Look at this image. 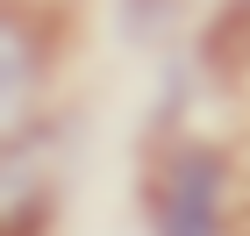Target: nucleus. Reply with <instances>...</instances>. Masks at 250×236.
I'll list each match as a JSON object with an SVG mask.
<instances>
[{"label":"nucleus","instance_id":"obj_1","mask_svg":"<svg viewBox=\"0 0 250 236\" xmlns=\"http://www.w3.org/2000/svg\"><path fill=\"white\" fill-rule=\"evenodd\" d=\"M157 236H222V157L179 150L157 186Z\"/></svg>","mask_w":250,"mask_h":236}]
</instances>
